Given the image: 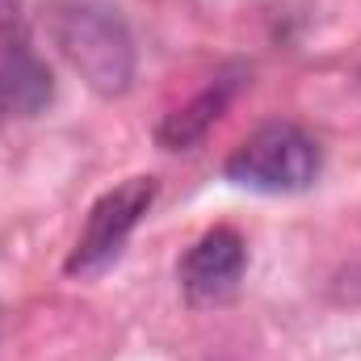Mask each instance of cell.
<instances>
[{
	"label": "cell",
	"mask_w": 361,
	"mask_h": 361,
	"mask_svg": "<svg viewBox=\"0 0 361 361\" xmlns=\"http://www.w3.org/2000/svg\"><path fill=\"white\" fill-rule=\"evenodd\" d=\"M55 76L30 42H8L0 55V118H34L51 105Z\"/></svg>",
	"instance_id": "5b68a950"
},
{
	"label": "cell",
	"mask_w": 361,
	"mask_h": 361,
	"mask_svg": "<svg viewBox=\"0 0 361 361\" xmlns=\"http://www.w3.org/2000/svg\"><path fill=\"white\" fill-rule=\"evenodd\" d=\"M152 202H156V177H130L114 185L105 197H97V206L89 210V223H85V235L76 240L63 269L72 277H89V273L105 269L122 252V244L139 227V219L152 210Z\"/></svg>",
	"instance_id": "3957f363"
},
{
	"label": "cell",
	"mask_w": 361,
	"mask_h": 361,
	"mask_svg": "<svg viewBox=\"0 0 361 361\" xmlns=\"http://www.w3.org/2000/svg\"><path fill=\"white\" fill-rule=\"evenodd\" d=\"M248 265V244L235 227H210L180 261V290L189 302L197 307H214L227 302L240 290V277Z\"/></svg>",
	"instance_id": "277c9868"
},
{
	"label": "cell",
	"mask_w": 361,
	"mask_h": 361,
	"mask_svg": "<svg viewBox=\"0 0 361 361\" xmlns=\"http://www.w3.org/2000/svg\"><path fill=\"white\" fill-rule=\"evenodd\" d=\"M240 89V80L235 76H219L214 85L206 92H197L189 105H180L173 109L164 122H160V130H156V139H160V147H169V152H189L219 118H223V109L231 105V92Z\"/></svg>",
	"instance_id": "8992f818"
},
{
	"label": "cell",
	"mask_w": 361,
	"mask_h": 361,
	"mask_svg": "<svg viewBox=\"0 0 361 361\" xmlns=\"http://www.w3.org/2000/svg\"><path fill=\"white\" fill-rule=\"evenodd\" d=\"M21 17V0H0V34H8Z\"/></svg>",
	"instance_id": "52a82bcc"
},
{
	"label": "cell",
	"mask_w": 361,
	"mask_h": 361,
	"mask_svg": "<svg viewBox=\"0 0 361 361\" xmlns=\"http://www.w3.org/2000/svg\"><path fill=\"white\" fill-rule=\"evenodd\" d=\"M51 38L80 80L101 97H122L135 80V38L109 0H55Z\"/></svg>",
	"instance_id": "6da1fadb"
},
{
	"label": "cell",
	"mask_w": 361,
	"mask_h": 361,
	"mask_svg": "<svg viewBox=\"0 0 361 361\" xmlns=\"http://www.w3.org/2000/svg\"><path fill=\"white\" fill-rule=\"evenodd\" d=\"M319 169H324V152L302 126L269 122L231 152L223 177L252 193H298L315 185Z\"/></svg>",
	"instance_id": "7a4b0ae2"
}]
</instances>
